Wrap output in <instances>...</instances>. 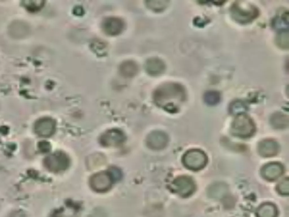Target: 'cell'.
Here are the masks:
<instances>
[{
	"label": "cell",
	"mask_w": 289,
	"mask_h": 217,
	"mask_svg": "<svg viewBox=\"0 0 289 217\" xmlns=\"http://www.w3.org/2000/svg\"><path fill=\"white\" fill-rule=\"evenodd\" d=\"M154 102L171 113L177 112L185 101L186 92L178 83H167L160 85L154 94Z\"/></svg>",
	"instance_id": "1"
},
{
	"label": "cell",
	"mask_w": 289,
	"mask_h": 217,
	"mask_svg": "<svg viewBox=\"0 0 289 217\" xmlns=\"http://www.w3.org/2000/svg\"><path fill=\"white\" fill-rule=\"evenodd\" d=\"M231 16L235 21L246 24L254 20L259 15L258 9L246 2H237L231 9Z\"/></svg>",
	"instance_id": "2"
},
{
	"label": "cell",
	"mask_w": 289,
	"mask_h": 217,
	"mask_svg": "<svg viewBox=\"0 0 289 217\" xmlns=\"http://www.w3.org/2000/svg\"><path fill=\"white\" fill-rule=\"evenodd\" d=\"M231 133L233 135L242 138L250 137L255 131V126L253 120L244 114L238 115L231 126Z\"/></svg>",
	"instance_id": "3"
},
{
	"label": "cell",
	"mask_w": 289,
	"mask_h": 217,
	"mask_svg": "<svg viewBox=\"0 0 289 217\" xmlns=\"http://www.w3.org/2000/svg\"><path fill=\"white\" fill-rule=\"evenodd\" d=\"M182 162L187 169L200 170L205 167L207 163V157L200 149H191L184 155Z\"/></svg>",
	"instance_id": "4"
},
{
	"label": "cell",
	"mask_w": 289,
	"mask_h": 217,
	"mask_svg": "<svg viewBox=\"0 0 289 217\" xmlns=\"http://www.w3.org/2000/svg\"><path fill=\"white\" fill-rule=\"evenodd\" d=\"M44 164L49 170L52 172L58 173L69 167L70 160L65 153L56 152L50 154L45 159Z\"/></svg>",
	"instance_id": "5"
},
{
	"label": "cell",
	"mask_w": 289,
	"mask_h": 217,
	"mask_svg": "<svg viewBox=\"0 0 289 217\" xmlns=\"http://www.w3.org/2000/svg\"><path fill=\"white\" fill-rule=\"evenodd\" d=\"M114 180L109 172H100L94 174L90 179V185L94 191L98 193H105L109 191Z\"/></svg>",
	"instance_id": "6"
},
{
	"label": "cell",
	"mask_w": 289,
	"mask_h": 217,
	"mask_svg": "<svg viewBox=\"0 0 289 217\" xmlns=\"http://www.w3.org/2000/svg\"><path fill=\"white\" fill-rule=\"evenodd\" d=\"M172 189L177 194L186 198L194 194L196 185L194 181L189 176H181L173 181Z\"/></svg>",
	"instance_id": "7"
},
{
	"label": "cell",
	"mask_w": 289,
	"mask_h": 217,
	"mask_svg": "<svg viewBox=\"0 0 289 217\" xmlns=\"http://www.w3.org/2000/svg\"><path fill=\"white\" fill-rule=\"evenodd\" d=\"M56 123L50 118L40 119L35 124V131L40 137L48 138L55 132Z\"/></svg>",
	"instance_id": "8"
},
{
	"label": "cell",
	"mask_w": 289,
	"mask_h": 217,
	"mask_svg": "<svg viewBox=\"0 0 289 217\" xmlns=\"http://www.w3.org/2000/svg\"><path fill=\"white\" fill-rule=\"evenodd\" d=\"M125 136L122 131L117 129L106 131L101 138V143L106 147H117L122 144Z\"/></svg>",
	"instance_id": "9"
},
{
	"label": "cell",
	"mask_w": 289,
	"mask_h": 217,
	"mask_svg": "<svg viewBox=\"0 0 289 217\" xmlns=\"http://www.w3.org/2000/svg\"><path fill=\"white\" fill-rule=\"evenodd\" d=\"M104 32L110 36H116L121 33L124 28L123 20L116 17L106 18L103 23Z\"/></svg>",
	"instance_id": "10"
},
{
	"label": "cell",
	"mask_w": 289,
	"mask_h": 217,
	"mask_svg": "<svg viewBox=\"0 0 289 217\" xmlns=\"http://www.w3.org/2000/svg\"><path fill=\"white\" fill-rule=\"evenodd\" d=\"M168 136L162 131H154L147 138L146 143L151 149L159 150L164 149L168 143Z\"/></svg>",
	"instance_id": "11"
},
{
	"label": "cell",
	"mask_w": 289,
	"mask_h": 217,
	"mask_svg": "<svg viewBox=\"0 0 289 217\" xmlns=\"http://www.w3.org/2000/svg\"><path fill=\"white\" fill-rule=\"evenodd\" d=\"M283 173V166L278 163H269L262 169L263 177L268 181L277 179Z\"/></svg>",
	"instance_id": "12"
},
{
	"label": "cell",
	"mask_w": 289,
	"mask_h": 217,
	"mask_svg": "<svg viewBox=\"0 0 289 217\" xmlns=\"http://www.w3.org/2000/svg\"><path fill=\"white\" fill-rule=\"evenodd\" d=\"M278 145L275 141L265 140L261 141L258 146L259 153L264 158H270L277 154Z\"/></svg>",
	"instance_id": "13"
},
{
	"label": "cell",
	"mask_w": 289,
	"mask_h": 217,
	"mask_svg": "<svg viewBox=\"0 0 289 217\" xmlns=\"http://www.w3.org/2000/svg\"><path fill=\"white\" fill-rule=\"evenodd\" d=\"M145 68L146 72L152 76H158L164 73L166 66L160 59L152 58L147 60Z\"/></svg>",
	"instance_id": "14"
},
{
	"label": "cell",
	"mask_w": 289,
	"mask_h": 217,
	"mask_svg": "<svg viewBox=\"0 0 289 217\" xmlns=\"http://www.w3.org/2000/svg\"><path fill=\"white\" fill-rule=\"evenodd\" d=\"M139 70L138 65L133 60H126L120 66L119 71L121 75L125 78L135 76Z\"/></svg>",
	"instance_id": "15"
},
{
	"label": "cell",
	"mask_w": 289,
	"mask_h": 217,
	"mask_svg": "<svg viewBox=\"0 0 289 217\" xmlns=\"http://www.w3.org/2000/svg\"><path fill=\"white\" fill-rule=\"evenodd\" d=\"M258 217H277L276 206L272 203H265L261 205L257 210Z\"/></svg>",
	"instance_id": "16"
},
{
	"label": "cell",
	"mask_w": 289,
	"mask_h": 217,
	"mask_svg": "<svg viewBox=\"0 0 289 217\" xmlns=\"http://www.w3.org/2000/svg\"><path fill=\"white\" fill-rule=\"evenodd\" d=\"M270 120L272 126L275 129H285L288 126V117L281 113L273 114L271 116Z\"/></svg>",
	"instance_id": "17"
},
{
	"label": "cell",
	"mask_w": 289,
	"mask_h": 217,
	"mask_svg": "<svg viewBox=\"0 0 289 217\" xmlns=\"http://www.w3.org/2000/svg\"><path fill=\"white\" fill-rule=\"evenodd\" d=\"M273 27L277 30L287 29L288 27V12L278 16L273 21Z\"/></svg>",
	"instance_id": "18"
},
{
	"label": "cell",
	"mask_w": 289,
	"mask_h": 217,
	"mask_svg": "<svg viewBox=\"0 0 289 217\" xmlns=\"http://www.w3.org/2000/svg\"><path fill=\"white\" fill-rule=\"evenodd\" d=\"M230 112L233 115H240L245 113L247 110L246 104L241 100H236L230 105Z\"/></svg>",
	"instance_id": "19"
},
{
	"label": "cell",
	"mask_w": 289,
	"mask_h": 217,
	"mask_svg": "<svg viewBox=\"0 0 289 217\" xmlns=\"http://www.w3.org/2000/svg\"><path fill=\"white\" fill-rule=\"evenodd\" d=\"M220 94L215 90H210L204 95L205 102L209 105H215L220 102Z\"/></svg>",
	"instance_id": "20"
},
{
	"label": "cell",
	"mask_w": 289,
	"mask_h": 217,
	"mask_svg": "<svg viewBox=\"0 0 289 217\" xmlns=\"http://www.w3.org/2000/svg\"><path fill=\"white\" fill-rule=\"evenodd\" d=\"M44 1L40 0H29L23 2V6L31 12L40 11L44 7Z\"/></svg>",
	"instance_id": "21"
},
{
	"label": "cell",
	"mask_w": 289,
	"mask_h": 217,
	"mask_svg": "<svg viewBox=\"0 0 289 217\" xmlns=\"http://www.w3.org/2000/svg\"><path fill=\"white\" fill-rule=\"evenodd\" d=\"M147 7L154 12H159L164 11L168 6L169 2L167 1H148L146 2Z\"/></svg>",
	"instance_id": "22"
},
{
	"label": "cell",
	"mask_w": 289,
	"mask_h": 217,
	"mask_svg": "<svg viewBox=\"0 0 289 217\" xmlns=\"http://www.w3.org/2000/svg\"><path fill=\"white\" fill-rule=\"evenodd\" d=\"M276 43L279 47L283 49L288 48V32H281L277 35Z\"/></svg>",
	"instance_id": "23"
},
{
	"label": "cell",
	"mask_w": 289,
	"mask_h": 217,
	"mask_svg": "<svg viewBox=\"0 0 289 217\" xmlns=\"http://www.w3.org/2000/svg\"><path fill=\"white\" fill-rule=\"evenodd\" d=\"M277 190L278 193L282 195H288L289 194V180L287 178L283 179L281 182L278 184Z\"/></svg>",
	"instance_id": "24"
}]
</instances>
